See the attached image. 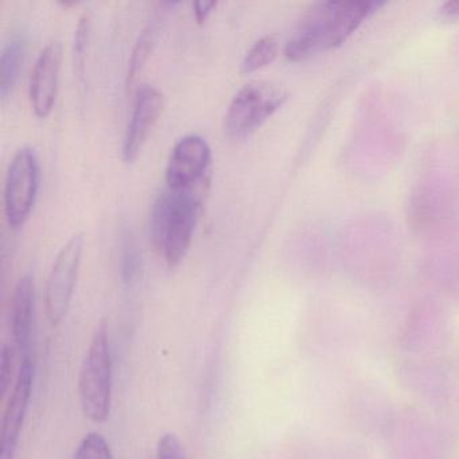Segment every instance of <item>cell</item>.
Masks as SVG:
<instances>
[{
	"instance_id": "obj_1",
	"label": "cell",
	"mask_w": 459,
	"mask_h": 459,
	"mask_svg": "<svg viewBox=\"0 0 459 459\" xmlns=\"http://www.w3.org/2000/svg\"><path fill=\"white\" fill-rule=\"evenodd\" d=\"M381 6L373 0H327L313 4L284 48L290 61H303L341 47Z\"/></svg>"
},
{
	"instance_id": "obj_2",
	"label": "cell",
	"mask_w": 459,
	"mask_h": 459,
	"mask_svg": "<svg viewBox=\"0 0 459 459\" xmlns=\"http://www.w3.org/2000/svg\"><path fill=\"white\" fill-rule=\"evenodd\" d=\"M208 190L209 186L185 190L166 186L152 204L150 235L170 267H177L189 251Z\"/></svg>"
},
{
	"instance_id": "obj_3",
	"label": "cell",
	"mask_w": 459,
	"mask_h": 459,
	"mask_svg": "<svg viewBox=\"0 0 459 459\" xmlns=\"http://www.w3.org/2000/svg\"><path fill=\"white\" fill-rule=\"evenodd\" d=\"M82 413L93 423H103L111 412L112 354L106 322H100L91 340L79 377Z\"/></svg>"
},
{
	"instance_id": "obj_4",
	"label": "cell",
	"mask_w": 459,
	"mask_h": 459,
	"mask_svg": "<svg viewBox=\"0 0 459 459\" xmlns=\"http://www.w3.org/2000/svg\"><path fill=\"white\" fill-rule=\"evenodd\" d=\"M287 100V92L273 82H255L244 85L228 107L225 131L241 138L263 125Z\"/></svg>"
},
{
	"instance_id": "obj_5",
	"label": "cell",
	"mask_w": 459,
	"mask_h": 459,
	"mask_svg": "<svg viewBox=\"0 0 459 459\" xmlns=\"http://www.w3.org/2000/svg\"><path fill=\"white\" fill-rule=\"evenodd\" d=\"M39 185V163L30 147L15 152L4 182V213L13 230L22 227L33 211Z\"/></svg>"
},
{
	"instance_id": "obj_6",
	"label": "cell",
	"mask_w": 459,
	"mask_h": 459,
	"mask_svg": "<svg viewBox=\"0 0 459 459\" xmlns=\"http://www.w3.org/2000/svg\"><path fill=\"white\" fill-rule=\"evenodd\" d=\"M84 251V235L76 233L72 236L58 252L55 264L48 279L45 305L47 316L52 326L61 324L74 298V286L82 264Z\"/></svg>"
},
{
	"instance_id": "obj_7",
	"label": "cell",
	"mask_w": 459,
	"mask_h": 459,
	"mask_svg": "<svg viewBox=\"0 0 459 459\" xmlns=\"http://www.w3.org/2000/svg\"><path fill=\"white\" fill-rule=\"evenodd\" d=\"M212 177V150L200 135L182 138L171 150L166 168V186L185 190L209 186Z\"/></svg>"
},
{
	"instance_id": "obj_8",
	"label": "cell",
	"mask_w": 459,
	"mask_h": 459,
	"mask_svg": "<svg viewBox=\"0 0 459 459\" xmlns=\"http://www.w3.org/2000/svg\"><path fill=\"white\" fill-rule=\"evenodd\" d=\"M34 368L30 354L21 359L20 369L15 378L14 388L10 394L2 432H0V459H15L20 443L21 431L29 410V402L33 388Z\"/></svg>"
},
{
	"instance_id": "obj_9",
	"label": "cell",
	"mask_w": 459,
	"mask_h": 459,
	"mask_svg": "<svg viewBox=\"0 0 459 459\" xmlns=\"http://www.w3.org/2000/svg\"><path fill=\"white\" fill-rule=\"evenodd\" d=\"M163 104V93L157 87L144 84L136 91L133 114L123 141L122 154L126 162H134L138 158L150 131L162 114Z\"/></svg>"
},
{
	"instance_id": "obj_10",
	"label": "cell",
	"mask_w": 459,
	"mask_h": 459,
	"mask_svg": "<svg viewBox=\"0 0 459 459\" xmlns=\"http://www.w3.org/2000/svg\"><path fill=\"white\" fill-rule=\"evenodd\" d=\"M61 66L60 42L52 41L41 50L31 72L30 101L39 117L52 112L57 98L58 74Z\"/></svg>"
},
{
	"instance_id": "obj_11",
	"label": "cell",
	"mask_w": 459,
	"mask_h": 459,
	"mask_svg": "<svg viewBox=\"0 0 459 459\" xmlns=\"http://www.w3.org/2000/svg\"><path fill=\"white\" fill-rule=\"evenodd\" d=\"M34 303H36V294H34L33 279L29 275L22 276L15 284L12 302L13 338H14L15 348L22 353V356L29 354Z\"/></svg>"
},
{
	"instance_id": "obj_12",
	"label": "cell",
	"mask_w": 459,
	"mask_h": 459,
	"mask_svg": "<svg viewBox=\"0 0 459 459\" xmlns=\"http://www.w3.org/2000/svg\"><path fill=\"white\" fill-rule=\"evenodd\" d=\"M26 36L15 31L7 39L0 55V96L6 99L20 76L21 66L26 53Z\"/></svg>"
},
{
	"instance_id": "obj_13",
	"label": "cell",
	"mask_w": 459,
	"mask_h": 459,
	"mask_svg": "<svg viewBox=\"0 0 459 459\" xmlns=\"http://www.w3.org/2000/svg\"><path fill=\"white\" fill-rule=\"evenodd\" d=\"M155 39H157V28H155L154 23H150L139 34L135 47H134L133 53H131L130 61H128L127 76H126V87L131 88L134 82H136L139 72L142 71L144 64L149 60L150 55H152V48L155 45Z\"/></svg>"
},
{
	"instance_id": "obj_14",
	"label": "cell",
	"mask_w": 459,
	"mask_h": 459,
	"mask_svg": "<svg viewBox=\"0 0 459 459\" xmlns=\"http://www.w3.org/2000/svg\"><path fill=\"white\" fill-rule=\"evenodd\" d=\"M279 53V41L275 36H264L257 39L241 61L240 71L243 74L264 68L275 60Z\"/></svg>"
},
{
	"instance_id": "obj_15",
	"label": "cell",
	"mask_w": 459,
	"mask_h": 459,
	"mask_svg": "<svg viewBox=\"0 0 459 459\" xmlns=\"http://www.w3.org/2000/svg\"><path fill=\"white\" fill-rule=\"evenodd\" d=\"M142 273V256L138 244L133 233L128 230L122 233V248H120V278L125 284H133L138 281Z\"/></svg>"
},
{
	"instance_id": "obj_16",
	"label": "cell",
	"mask_w": 459,
	"mask_h": 459,
	"mask_svg": "<svg viewBox=\"0 0 459 459\" xmlns=\"http://www.w3.org/2000/svg\"><path fill=\"white\" fill-rule=\"evenodd\" d=\"M74 459H114L111 446L99 432H90L82 437L74 451Z\"/></svg>"
},
{
	"instance_id": "obj_17",
	"label": "cell",
	"mask_w": 459,
	"mask_h": 459,
	"mask_svg": "<svg viewBox=\"0 0 459 459\" xmlns=\"http://www.w3.org/2000/svg\"><path fill=\"white\" fill-rule=\"evenodd\" d=\"M91 18L90 15H82L77 23L76 33H74V63L80 74L84 72L85 57H87L88 42H90Z\"/></svg>"
},
{
	"instance_id": "obj_18",
	"label": "cell",
	"mask_w": 459,
	"mask_h": 459,
	"mask_svg": "<svg viewBox=\"0 0 459 459\" xmlns=\"http://www.w3.org/2000/svg\"><path fill=\"white\" fill-rule=\"evenodd\" d=\"M155 459H187L181 440L173 432L160 437Z\"/></svg>"
},
{
	"instance_id": "obj_19",
	"label": "cell",
	"mask_w": 459,
	"mask_h": 459,
	"mask_svg": "<svg viewBox=\"0 0 459 459\" xmlns=\"http://www.w3.org/2000/svg\"><path fill=\"white\" fill-rule=\"evenodd\" d=\"M14 349L12 346H4L0 356V392L6 394L12 385L13 373H14Z\"/></svg>"
},
{
	"instance_id": "obj_20",
	"label": "cell",
	"mask_w": 459,
	"mask_h": 459,
	"mask_svg": "<svg viewBox=\"0 0 459 459\" xmlns=\"http://www.w3.org/2000/svg\"><path fill=\"white\" fill-rule=\"evenodd\" d=\"M437 20L443 23L459 22V0L442 4V7L437 10Z\"/></svg>"
},
{
	"instance_id": "obj_21",
	"label": "cell",
	"mask_w": 459,
	"mask_h": 459,
	"mask_svg": "<svg viewBox=\"0 0 459 459\" xmlns=\"http://www.w3.org/2000/svg\"><path fill=\"white\" fill-rule=\"evenodd\" d=\"M216 6L217 2H214V0H211V2H208V0H198V2H195V4H193V9H195V21H197L200 25L205 22L212 10Z\"/></svg>"
}]
</instances>
